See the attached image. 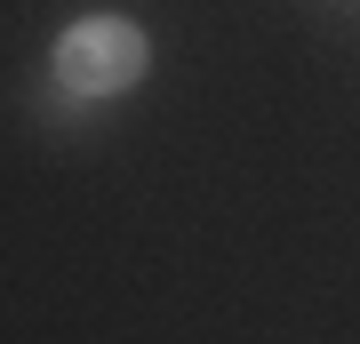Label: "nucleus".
I'll use <instances>...</instances> for the list:
<instances>
[{"instance_id":"f257e3e1","label":"nucleus","mask_w":360,"mask_h":344,"mask_svg":"<svg viewBox=\"0 0 360 344\" xmlns=\"http://www.w3.org/2000/svg\"><path fill=\"white\" fill-rule=\"evenodd\" d=\"M144 32L129 25V16H80V25H65V40H56V80H65L72 96H120L144 80Z\"/></svg>"}]
</instances>
